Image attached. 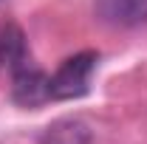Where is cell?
Listing matches in <instances>:
<instances>
[{
    "instance_id": "cell-1",
    "label": "cell",
    "mask_w": 147,
    "mask_h": 144,
    "mask_svg": "<svg viewBox=\"0 0 147 144\" xmlns=\"http://www.w3.org/2000/svg\"><path fill=\"white\" fill-rule=\"evenodd\" d=\"M0 57L9 62L11 71V99L20 108H37L51 99L48 93V73H42L28 57L26 34L20 26H6L0 31Z\"/></svg>"
},
{
    "instance_id": "cell-2",
    "label": "cell",
    "mask_w": 147,
    "mask_h": 144,
    "mask_svg": "<svg viewBox=\"0 0 147 144\" xmlns=\"http://www.w3.org/2000/svg\"><path fill=\"white\" fill-rule=\"evenodd\" d=\"M99 65V54L96 51H79V54L62 59V65L48 76V93L57 102L65 99H79L91 90L93 71Z\"/></svg>"
},
{
    "instance_id": "cell-3",
    "label": "cell",
    "mask_w": 147,
    "mask_h": 144,
    "mask_svg": "<svg viewBox=\"0 0 147 144\" xmlns=\"http://www.w3.org/2000/svg\"><path fill=\"white\" fill-rule=\"evenodd\" d=\"M93 11L113 28H136L147 23V0H93Z\"/></svg>"
},
{
    "instance_id": "cell-4",
    "label": "cell",
    "mask_w": 147,
    "mask_h": 144,
    "mask_svg": "<svg viewBox=\"0 0 147 144\" xmlns=\"http://www.w3.org/2000/svg\"><path fill=\"white\" fill-rule=\"evenodd\" d=\"M40 144H91V130L79 119H59L45 130Z\"/></svg>"
},
{
    "instance_id": "cell-5",
    "label": "cell",
    "mask_w": 147,
    "mask_h": 144,
    "mask_svg": "<svg viewBox=\"0 0 147 144\" xmlns=\"http://www.w3.org/2000/svg\"><path fill=\"white\" fill-rule=\"evenodd\" d=\"M0 62H3V57H0Z\"/></svg>"
}]
</instances>
